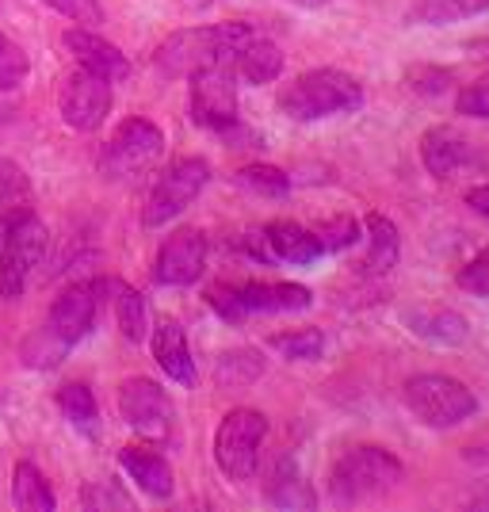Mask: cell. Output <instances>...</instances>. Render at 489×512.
<instances>
[{"label":"cell","instance_id":"obj_18","mask_svg":"<svg viewBox=\"0 0 489 512\" xmlns=\"http://www.w3.org/2000/svg\"><path fill=\"white\" fill-rule=\"evenodd\" d=\"M153 360L161 363V371L169 375L172 383L192 386L195 383V360L192 348H188V337L180 329V321L161 318L157 329H153Z\"/></svg>","mask_w":489,"mask_h":512},{"label":"cell","instance_id":"obj_38","mask_svg":"<svg viewBox=\"0 0 489 512\" xmlns=\"http://www.w3.org/2000/svg\"><path fill=\"white\" fill-rule=\"evenodd\" d=\"M85 505H115V509H130V497L127 493H111V490H104V486H85Z\"/></svg>","mask_w":489,"mask_h":512},{"label":"cell","instance_id":"obj_30","mask_svg":"<svg viewBox=\"0 0 489 512\" xmlns=\"http://www.w3.org/2000/svg\"><path fill=\"white\" fill-rule=\"evenodd\" d=\"M237 184H241L245 192L264 195V199H283V195L291 192L287 172L276 169V165H249V169L237 172Z\"/></svg>","mask_w":489,"mask_h":512},{"label":"cell","instance_id":"obj_39","mask_svg":"<svg viewBox=\"0 0 489 512\" xmlns=\"http://www.w3.org/2000/svg\"><path fill=\"white\" fill-rule=\"evenodd\" d=\"M467 207L474 214L489 218V184H478V188H470V192H467Z\"/></svg>","mask_w":489,"mask_h":512},{"label":"cell","instance_id":"obj_12","mask_svg":"<svg viewBox=\"0 0 489 512\" xmlns=\"http://www.w3.org/2000/svg\"><path fill=\"white\" fill-rule=\"evenodd\" d=\"M119 413L134 432H142L149 440H165L176 421L172 398L146 375H134L119 386Z\"/></svg>","mask_w":489,"mask_h":512},{"label":"cell","instance_id":"obj_15","mask_svg":"<svg viewBox=\"0 0 489 512\" xmlns=\"http://www.w3.org/2000/svg\"><path fill=\"white\" fill-rule=\"evenodd\" d=\"M65 46H69V54L81 62V69L96 73V77H104L107 85H119V81H127L130 77L127 54H123L119 46H111L107 39H100L96 31H88V27L65 31Z\"/></svg>","mask_w":489,"mask_h":512},{"label":"cell","instance_id":"obj_7","mask_svg":"<svg viewBox=\"0 0 489 512\" xmlns=\"http://www.w3.org/2000/svg\"><path fill=\"white\" fill-rule=\"evenodd\" d=\"M264 436H268V417L260 409H230L222 417V425L214 432V463L222 467L230 482L253 478Z\"/></svg>","mask_w":489,"mask_h":512},{"label":"cell","instance_id":"obj_40","mask_svg":"<svg viewBox=\"0 0 489 512\" xmlns=\"http://www.w3.org/2000/svg\"><path fill=\"white\" fill-rule=\"evenodd\" d=\"M470 509H489V482H482L478 493H470Z\"/></svg>","mask_w":489,"mask_h":512},{"label":"cell","instance_id":"obj_13","mask_svg":"<svg viewBox=\"0 0 489 512\" xmlns=\"http://www.w3.org/2000/svg\"><path fill=\"white\" fill-rule=\"evenodd\" d=\"M58 111H62L65 127L92 134V130H100V123L111 111V85H107L104 77L88 73V69H77V73H69L62 81Z\"/></svg>","mask_w":489,"mask_h":512},{"label":"cell","instance_id":"obj_26","mask_svg":"<svg viewBox=\"0 0 489 512\" xmlns=\"http://www.w3.org/2000/svg\"><path fill=\"white\" fill-rule=\"evenodd\" d=\"M264 375V360L253 348H234V352H222L218 356V367H214V379L230 390H241V386H253L256 379Z\"/></svg>","mask_w":489,"mask_h":512},{"label":"cell","instance_id":"obj_27","mask_svg":"<svg viewBox=\"0 0 489 512\" xmlns=\"http://www.w3.org/2000/svg\"><path fill=\"white\" fill-rule=\"evenodd\" d=\"M58 409L65 413V421L81 432H96L100 428V406H96V394L85 383H69L58 390Z\"/></svg>","mask_w":489,"mask_h":512},{"label":"cell","instance_id":"obj_29","mask_svg":"<svg viewBox=\"0 0 489 512\" xmlns=\"http://www.w3.org/2000/svg\"><path fill=\"white\" fill-rule=\"evenodd\" d=\"M115 318H119V329H123V337H127L130 344L146 341V329H149L146 299H142L138 291H130V287H119V291H115Z\"/></svg>","mask_w":489,"mask_h":512},{"label":"cell","instance_id":"obj_28","mask_svg":"<svg viewBox=\"0 0 489 512\" xmlns=\"http://www.w3.org/2000/svg\"><path fill=\"white\" fill-rule=\"evenodd\" d=\"M31 207V180H27V172L16 165V161H8V157H0V214L8 218H16Z\"/></svg>","mask_w":489,"mask_h":512},{"label":"cell","instance_id":"obj_14","mask_svg":"<svg viewBox=\"0 0 489 512\" xmlns=\"http://www.w3.org/2000/svg\"><path fill=\"white\" fill-rule=\"evenodd\" d=\"M203 268H207V237L199 230H176L153 260V279L161 287H188L203 276Z\"/></svg>","mask_w":489,"mask_h":512},{"label":"cell","instance_id":"obj_6","mask_svg":"<svg viewBox=\"0 0 489 512\" xmlns=\"http://www.w3.org/2000/svg\"><path fill=\"white\" fill-rule=\"evenodd\" d=\"M207 302L222 318L241 321L253 314H298L310 310L314 291L302 283H222L207 291Z\"/></svg>","mask_w":489,"mask_h":512},{"label":"cell","instance_id":"obj_23","mask_svg":"<svg viewBox=\"0 0 489 512\" xmlns=\"http://www.w3.org/2000/svg\"><path fill=\"white\" fill-rule=\"evenodd\" d=\"M489 0H413L405 20L409 23H428V27H444V23L474 20L486 16Z\"/></svg>","mask_w":489,"mask_h":512},{"label":"cell","instance_id":"obj_42","mask_svg":"<svg viewBox=\"0 0 489 512\" xmlns=\"http://www.w3.org/2000/svg\"><path fill=\"white\" fill-rule=\"evenodd\" d=\"M188 8H211V4H218V0H184Z\"/></svg>","mask_w":489,"mask_h":512},{"label":"cell","instance_id":"obj_32","mask_svg":"<svg viewBox=\"0 0 489 512\" xmlns=\"http://www.w3.org/2000/svg\"><path fill=\"white\" fill-rule=\"evenodd\" d=\"M31 73V62L23 54V46L8 35H0V88H20Z\"/></svg>","mask_w":489,"mask_h":512},{"label":"cell","instance_id":"obj_31","mask_svg":"<svg viewBox=\"0 0 489 512\" xmlns=\"http://www.w3.org/2000/svg\"><path fill=\"white\" fill-rule=\"evenodd\" d=\"M272 348H276L283 360H318L321 352H325V337H321V329H295V333H279L272 337Z\"/></svg>","mask_w":489,"mask_h":512},{"label":"cell","instance_id":"obj_10","mask_svg":"<svg viewBox=\"0 0 489 512\" xmlns=\"http://www.w3.org/2000/svg\"><path fill=\"white\" fill-rule=\"evenodd\" d=\"M165 153V134L149 119H127L111 134V142L100 153V172L107 180H130L138 172L153 169Z\"/></svg>","mask_w":489,"mask_h":512},{"label":"cell","instance_id":"obj_16","mask_svg":"<svg viewBox=\"0 0 489 512\" xmlns=\"http://www.w3.org/2000/svg\"><path fill=\"white\" fill-rule=\"evenodd\" d=\"M421 161H425V169L432 172L436 180H451L455 172L478 165L474 146H470L459 130H451V127L428 130L425 138H421Z\"/></svg>","mask_w":489,"mask_h":512},{"label":"cell","instance_id":"obj_24","mask_svg":"<svg viewBox=\"0 0 489 512\" xmlns=\"http://www.w3.org/2000/svg\"><path fill=\"white\" fill-rule=\"evenodd\" d=\"M237 73L249 81V85H272L279 73H283V50L276 43H264L253 39L237 54Z\"/></svg>","mask_w":489,"mask_h":512},{"label":"cell","instance_id":"obj_33","mask_svg":"<svg viewBox=\"0 0 489 512\" xmlns=\"http://www.w3.org/2000/svg\"><path fill=\"white\" fill-rule=\"evenodd\" d=\"M314 234H318L325 253H341V249H348V245H356V241H360V222H356V218H348V214H341V218H329L325 226H318Z\"/></svg>","mask_w":489,"mask_h":512},{"label":"cell","instance_id":"obj_11","mask_svg":"<svg viewBox=\"0 0 489 512\" xmlns=\"http://www.w3.org/2000/svg\"><path fill=\"white\" fill-rule=\"evenodd\" d=\"M192 119L203 130H234L237 127V85L230 65H207L192 73Z\"/></svg>","mask_w":489,"mask_h":512},{"label":"cell","instance_id":"obj_22","mask_svg":"<svg viewBox=\"0 0 489 512\" xmlns=\"http://www.w3.org/2000/svg\"><path fill=\"white\" fill-rule=\"evenodd\" d=\"M398 256H402L398 226L386 214H367V256H363V272L386 276L390 268H398Z\"/></svg>","mask_w":489,"mask_h":512},{"label":"cell","instance_id":"obj_4","mask_svg":"<svg viewBox=\"0 0 489 512\" xmlns=\"http://www.w3.org/2000/svg\"><path fill=\"white\" fill-rule=\"evenodd\" d=\"M405 467L386 448H352L337 459L329 474V497L337 505H363L398 490Z\"/></svg>","mask_w":489,"mask_h":512},{"label":"cell","instance_id":"obj_25","mask_svg":"<svg viewBox=\"0 0 489 512\" xmlns=\"http://www.w3.org/2000/svg\"><path fill=\"white\" fill-rule=\"evenodd\" d=\"M12 501L23 512H54V493L46 486L43 470L35 463H16V482H12Z\"/></svg>","mask_w":489,"mask_h":512},{"label":"cell","instance_id":"obj_36","mask_svg":"<svg viewBox=\"0 0 489 512\" xmlns=\"http://www.w3.org/2000/svg\"><path fill=\"white\" fill-rule=\"evenodd\" d=\"M459 287L470 291V295H478V299H489V249L470 260L467 268H459Z\"/></svg>","mask_w":489,"mask_h":512},{"label":"cell","instance_id":"obj_17","mask_svg":"<svg viewBox=\"0 0 489 512\" xmlns=\"http://www.w3.org/2000/svg\"><path fill=\"white\" fill-rule=\"evenodd\" d=\"M119 467L127 470V478L142 493H149L153 501H169L176 490V478L165 455H157L153 448H123L119 451Z\"/></svg>","mask_w":489,"mask_h":512},{"label":"cell","instance_id":"obj_37","mask_svg":"<svg viewBox=\"0 0 489 512\" xmlns=\"http://www.w3.org/2000/svg\"><path fill=\"white\" fill-rule=\"evenodd\" d=\"M447 77L444 69H413L409 73V85H413V92H421V96H440L447 88Z\"/></svg>","mask_w":489,"mask_h":512},{"label":"cell","instance_id":"obj_34","mask_svg":"<svg viewBox=\"0 0 489 512\" xmlns=\"http://www.w3.org/2000/svg\"><path fill=\"white\" fill-rule=\"evenodd\" d=\"M58 16H65L69 23H81L88 31H96L100 23H104V8H100V0H46Z\"/></svg>","mask_w":489,"mask_h":512},{"label":"cell","instance_id":"obj_3","mask_svg":"<svg viewBox=\"0 0 489 512\" xmlns=\"http://www.w3.org/2000/svg\"><path fill=\"white\" fill-rule=\"evenodd\" d=\"M279 107L295 123H318V119H329V115L360 111L363 85L344 69H310V73L298 77L295 85L283 88Z\"/></svg>","mask_w":489,"mask_h":512},{"label":"cell","instance_id":"obj_41","mask_svg":"<svg viewBox=\"0 0 489 512\" xmlns=\"http://www.w3.org/2000/svg\"><path fill=\"white\" fill-rule=\"evenodd\" d=\"M298 8H321V4H329V0H291Z\"/></svg>","mask_w":489,"mask_h":512},{"label":"cell","instance_id":"obj_2","mask_svg":"<svg viewBox=\"0 0 489 512\" xmlns=\"http://www.w3.org/2000/svg\"><path fill=\"white\" fill-rule=\"evenodd\" d=\"M253 27L249 23H218V27H188V31H176L165 43L157 46L153 65L161 77L180 81V77H192L207 65H230L237 62V54L253 43Z\"/></svg>","mask_w":489,"mask_h":512},{"label":"cell","instance_id":"obj_19","mask_svg":"<svg viewBox=\"0 0 489 512\" xmlns=\"http://www.w3.org/2000/svg\"><path fill=\"white\" fill-rule=\"evenodd\" d=\"M264 497L276 505V509H314L318 497L310 490V482L302 478V470L291 455H283L272 474H268V486H264Z\"/></svg>","mask_w":489,"mask_h":512},{"label":"cell","instance_id":"obj_1","mask_svg":"<svg viewBox=\"0 0 489 512\" xmlns=\"http://www.w3.org/2000/svg\"><path fill=\"white\" fill-rule=\"evenodd\" d=\"M100 291H104V283H92V279H88V283L65 287L62 295L54 299V306H50L43 329H35V333L23 341V348H20L23 363L35 367V371L58 367L65 352H69L77 341H85L88 329L96 325Z\"/></svg>","mask_w":489,"mask_h":512},{"label":"cell","instance_id":"obj_8","mask_svg":"<svg viewBox=\"0 0 489 512\" xmlns=\"http://www.w3.org/2000/svg\"><path fill=\"white\" fill-rule=\"evenodd\" d=\"M207 180H211V165L203 157H180V161H172L169 169L157 176L153 192H149L146 211H142V226L157 230V226L172 222L176 214H184L199 199V192L207 188Z\"/></svg>","mask_w":489,"mask_h":512},{"label":"cell","instance_id":"obj_21","mask_svg":"<svg viewBox=\"0 0 489 512\" xmlns=\"http://www.w3.org/2000/svg\"><path fill=\"white\" fill-rule=\"evenodd\" d=\"M405 325L413 329V337H421L428 344H463L467 341V318L444 310V306H428V310H409Z\"/></svg>","mask_w":489,"mask_h":512},{"label":"cell","instance_id":"obj_35","mask_svg":"<svg viewBox=\"0 0 489 512\" xmlns=\"http://www.w3.org/2000/svg\"><path fill=\"white\" fill-rule=\"evenodd\" d=\"M455 107H459V115H467V119H486L489 123V73L478 77L474 85L463 88Z\"/></svg>","mask_w":489,"mask_h":512},{"label":"cell","instance_id":"obj_5","mask_svg":"<svg viewBox=\"0 0 489 512\" xmlns=\"http://www.w3.org/2000/svg\"><path fill=\"white\" fill-rule=\"evenodd\" d=\"M405 409L428 428H455L478 413V398L451 375H413L402 386Z\"/></svg>","mask_w":489,"mask_h":512},{"label":"cell","instance_id":"obj_9","mask_svg":"<svg viewBox=\"0 0 489 512\" xmlns=\"http://www.w3.org/2000/svg\"><path fill=\"white\" fill-rule=\"evenodd\" d=\"M46 253V230L31 211L8 218V234H4V253H0V295L4 299H20L27 291V279L39 268Z\"/></svg>","mask_w":489,"mask_h":512},{"label":"cell","instance_id":"obj_20","mask_svg":"<svg viewBox=\"0 0 489 512\" xmlns=\"http://www.w3.org/2000/svg\"><path fill=\"white\" fill-rule=\"evenodd\" d=\"M264 245L272 249V256L287 260V264H314L325 253L318 234L306 230V226H298V222H272L264 230Z\"/></svg>","mask_w":489,"mask_h":512}]
</instances>
